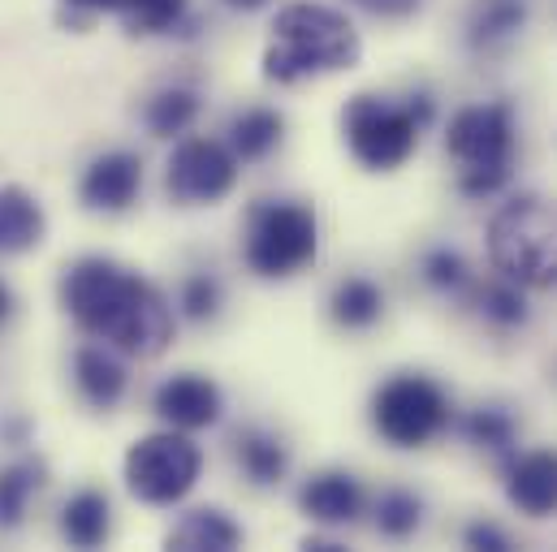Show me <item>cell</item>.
Instances as JSON below:
<instances>
[{
  "mask_svg": "<svg viewBox=\"0 0 557 552\" xmlns=\"http://www.w3.org/2000/svg\"><path fill=\"white\" fill-rule=\"evenodd\" d=\"M359 30L346 13L329 9V4H285L273 17V43L264 52V78L289 87L302 78H320V74H337V70H355L359 65Z\"/></svg>",
  "mask_w": 557,
  "mask_h": 552,
  "instance_id": "7a4b0ae2",
  "label": "cell"
},
{
  "mask_svg": "<svg viewBox=\"0 0 557 552\" xmlns=\"http://www.w3.org/2000/svg\"><path fill=\"white\" fill-rule=\"evenodd\" d=\"M449 423V393L416 372L385 380L372 398V427L394 449H419Z\"/></svg>",
  "mask_w": 557,
  "mask_h": 552,
  "instance_id": "ba28073f",
  "label": "cell"
},
{
  "mask_svg": "<svg viewBox=\"0 0 557 552\" xmlns=\"http://www.w3.org/2000/svg\"><path fill=\"white\" fill-rule=\"evenodd\" d=\"M61 302L83 333L117 346L122 354L156 359L173 341V311L164 293L113 260H78L61 276Z\"/></svg>",
  "mask_w": 557,
  "mask_h": 552,
  "instance_id": "6da1fadb",
  "label": "cell"
},
{
  "mask_svg": "<svg viewBox=\"0 0 557 552\" xmlns=\"http://www.w3.org/2000/svg\"><path fill=\"white\" fill-rule=\"evenodd\" d=\"M199 471H203V453L177 427L143 436L126 453V488L143 505H177V501H186L190 488L199 484Z\"/></svg>",
  "mask_w": 557,
  "mask_h": 552,
  "instance_id": "52a82bcc",
  "label": "cell"
},
{
  "mask_svg": "<svg viewBox=\"0 0 557 552\" xmlns=\"http://www.w3.org/2000/svg\"><path fill=\"white\" fill-rule=\"evenodd\" d=\"M48 216L22 186H0V255H26L44 242Z\"/></svg>",
  "mask_w": 557,
  "mask_h": 552,
  "instance_id": "5bb4252c",
  "label": "cell"
},
{
  "mask_svg": "<svg viewBox=\"0 0 557 552\" xmlns=\"http://www.w3.org/2000/svg\"><path fill=\"white\" fill-rule=\"evenodd\" d=\"M199 117V96L186 91V87H173V91H160L147 100L143 109V122L156 138H173L182 130H190V122Z\"/></svg>",
  "mask_w": 557,
  "mask_h": 552,
  "instance_id": "7402d4cb",
  "label": "cell"
},
{
  "mask_svg": "<svg viewBox=\"0 0 557 552\" xmlns=\"http://www.w3.org/2000/svg\"><path fill=\"white\" fill-rule=\"evenodd\" d=\"M381 311H385V293H381V285L368 280V276L342 280V285L333 289V298H329L333 324H337V328H350V333L372 328V324L381 319Z\"/></svg>",
  "mask_w": 557,
  "mask_h": 552,
  "instance_id": "e0dca14e",
  "label": "cell"
},
{
  "mask_svg": "<svg viewBox=\"0 0 557 552\" xmlns=\"http://www.w3.org/2000/svg\"><path fill=\"white\" fill-rule=\"evenodd\" d=\"M61 536L74 549H100L109 540V497L96 488L70 497V505L61 514Z\"/></svg>",
  "mask_w": 557,
  "mask_h": 552,
  "instance_id": "ac0fdd59",
  "label": "cell"
},
{
  "mask_svg": "<svg viewBox=\"0 0 557 552\" xmlns=\"http://www.w3.org/2000/svg\"><path fill=\"white\" fill-rule=\"evenodd\" d=\"M302 549H311V552H342V544H333V540H307Z\"/></svg>",
  "mask_w": 557,
  "mask_h": 552,
  "instance_id": "e575fe53",
  "label": "cell"
},
{
  "mask_svg": "<svg viewBox=\"0 0 557 552\" xmlns=\"http://www.w3.org/2000/svg\"><path fill=\"white\" fill-rule=\"evenodd\" d=\"M164 544L173 552H234L243 544V527L221 510H190L164 536Z\"/></svg>",
  "mask_w": 557,
  "mask_h": 552,
  "instance_id": "9a60e30c",
  "label": "cell"
},
{
  "mask_svg": "<svg viewBox=\"0 0 557 552\" xmlns=\"http://www.w3.org/2000/svg\"><path fill=\"white\" fill-rule=\"evenodd\" d=\"M445 155L458 164V190L488 199L510 181L515 164V117L506 104H471L445 130Z\"/></svg>",
  "mask_w": 557,
  "mask_h": 552,
  "instance_id": "277c9868",
  "label": "cell"
},
{
  "mask_svg": "<svg viewBox=\"0 0 557 552\" xmlns=\"http://www.w3.org/2000/svg\"><path fill=\"white\" fill-rule=\"evenodd\" d=\"M523 22H528V4H523V0H488V4L475 13V22H471V43H475V48L502 43V39H510Z\"/></svg>",
  "mask_w": 557,
  "mask_h": 552,
  "instance_id": "603a6c76",
  "label": "cell"
},
{
  "mask_svg": "<svg viewBox=\"0 0 557 552\" xmlns=\"http://www.w3.org/2000/svg\"><path fill=\"white\" fill-rule=\"evenodd\" d=\"M234 457H238L243 475H247L256 488L281 484V479H285V466H289L285 444H281L277 436H269V431H243V436L234 440Z\"/></svg>",
  "mask_w": 557,
  "mask_h": 552,
  "instance_id": "d6986e66",
  "label": "cell"
},
{
  "mask_svg": "<svg viewBox=\"0 0 557 552\" xmlns=\"http://www.w3.org/2000/svg\"><path fill=\"white\" fill-rule=\"evenodd\" d=\"M156 414L177 427V431H199V427H212L221 411H225V398L221 389L208 380V376H195V372H182L173 380H164L151 398Z\"/></svg>",
  "mask_w": 557,
  "mask_h": 552,
  "instance_id": "30bf717a",
  "label": "cell"
},
{
  "mask_svg": "<svg viewBox=\"0 0 557 552\" xmlns=\"http://www.w3.org/2000/svg\"><path fill=\"white\" fill-rule=\"evenodd\" d=\"M467 440L488 449L493 457H510L515 453V418L497 406H480L467 418Z\"/></svg>",
  "mask_w": 557,
  "mask_h": 552,
  "instance_id": "484cf974",
  "label": "cell"
},
{
  "mask_svg": "<svg viewBox=\"0 0 557 552\" xmlns=\"http://www.w3.org/2000/svg\"><path fill=\"white\" fill-rule=\"evenodd\" d=\"M506 497L519 514L528 518H549L557 510V453L554 449H532L510 462L506 475Z\"/></svg>",
  "mask_w": 557,
  "mask_h": 552,
  "instance_id": "7c38bea8",
  "label": "cell"
},
{
  "mask_svg": "<svg viewBox=\"0 0 557 552\" xmlns=\"http://www.w3.org/2000/svg\"><path fill=\"white\" fill-rule=\"evenodd\" d=\"M44 488V462L26 457L0 471V531H17L26 518L30 497Z\"/></svg>",
  "mask_w": 557,
  "mask_h": 552,
  "instance_id": "44dd1931",
  "label": "cell"
},
{
  "mask_svg": "<svg viewBox=\"0 0 557 552\" xmlns=\"http://www.w3.org/2000/svg\"><path fill=\"white\" fill-rule=\"evenodd\" d=\"M488 260L519 289L557 285V208L519 195L488 221Z\"/></svg>",
  "mask_w": 557,
  "mask_h": 552,
  "instance_id": "3957f363",
  "label": "cell"
},
{
  "mask_svg": "<svg viewBox=\"0 0 557 552\" xmlns=\"http://www.w3.org/2000/svg\"><path fill=\"white\" fill-rule=\"evenodd\" d=\"M359 9H368L372 17H411L419 9V0H350Z\"/></svg>",
  "mask_w": 557,
  "mask_h": 552,
  "instance_id": "4dcf8cb0",
  "label": "cell"
},
{
  "mask_svg": "<svg viewBox=\"0 0 557 552\" xmlns=\"http://www.w3.org/2000/svg\"><path fill=\"white\" fill-rule=\"evenodd\" d=\"M298 505H302L307 518H315V523H324V527H346V523H355L359 510H363V488H359V479L346 475V471H320V475H311V479L302 484Z\"/></svg>",
  "mask_w": 557,
  "mask_h": 552,
  "instance_id": "4fadbf2b",
  "label": "cell"
},
{
  "mask_svg": "<svg viewBox=\"0 0 557 552\" xmlns=\"http://www.w3.org/2000/svg\"><path fill=\"white\" fill-rule=\"evenodd\" d=\"M74 385H78V393H83L96 411H113V406L122 402V393H126V367H122L109 350L83 346V350L74 354Z\"/></svg>",
  "mask_w": 557,
  "mask_h": 552,
  "instance_id": "2e32d148",
  "label": "cell"
},
{
  "mask_svg": "<svg viewBox=\"0 0 557 552\" xmlns=\"http://www.w3.org/2000/svg\"><path fill=\"white\" fill-rule=\"evenodd\" d=\"M143 186V160L135 151H109L87 164L78 181V199L91 212H126Z\"/></svg>",
  "mask_w": 557,
  "mask_h": 552,
  "instance_id": "8fae6325",
  "label": "cell"
},
{
  "mask_svg": "<svg viewBox=\"0 0 557 552\" xmlns=\"http://www.w3.org/2000/svg\"><path fill=\"white\" fill-rule=\"evenodd\" d=\"M281 130H285L281 113H273V109H247V113H238L234 126H230V151H234L243 164H256V160H264L281 142Z\"/></svg>",
  "mask_w": 557,
  "mask_h": 552,
  "instance_id": "ffe728a7",
  "label": "cell"
},
{
  "mask_svg": "<svg viewBox=\"0 0 557 552\" xmlns=\"http://www.w3.org/2000/svg\"><path fill=\"white\" fill-rule=\"evenodd\" d=\"M182 311L190 319H212L221 311V285L208 273L186 276V285H182Z\"/></svg>",
  "mask_w": 557,
  "mask_h": 552,
  "instance_id": "83f0119b",
  "label": "cell"
},
{
  "mask_svg": "<svg viewBox=\"0 0 557 552\" xmlns=\"http://www.w3.org/2000/svg\"><path fill=\"white\" fill-rule=\"evenodd\" d=\"M234 181H238V155L216 138L177 142V151L169 155V168H164V190L182 208L221 203L234 190Z\"/></svg>",
  "mask_w": 557,
  "mask_h": 552,
  "instance_id": "9c48e42d",
  "label": "cell"
},
{
  "mask_svg": "<svg viewBox=\"0 0 557 552\" xmlns=\"http://www.w3.org/2000/svg\"><path fill=\"white\" fill-rule=\"evenodd\" d=\"M9 319H13V293H9L4 285H0V328H4Z\"/></svg>",
  "mask_w": 557,
  "mask_h": 552,
  "instance_id": "d6a6232c",
  "label": "cell"
},
{
  "mask_svg": "<svg viewBox=\"0 0 557 552\" xmlns=\"http://www.w3.org/2000/svg\"><path fill=\"white\" fill-rule=\"evenodd\" d=\"M423 280L432 285V289H462L467 285V264H462V255H454V251H428L423 255Z\"/></svg>",
  "mask_w": 557,
  "mask_h": 552,
  "instance_id": "f1b7e54d",
  "label": "cell"
},
{
  "mask_svg": "<svg viewBox=\"0 0 557 552\" xmlns=\"http://www.w3.org/2000/svg\"><path fill=\"white\" fill-rule=\"evenodd\" d=\"M462 540H467V549H480V552H510V536H506V531H497L493 523H471Z\"/></svg>",
  "mask_w": 557,
  "mask_h": 552,
  "instance_id": "f546056e",
  "label": "cell"
},
{
  "mask_svg": "<svg viewBox=\"0 0 557 552\" xmlns=\"http://www.w3.org/2000/svg\"><path fill=\"white\" fill-rule=\"evenodd\" d=\"M432 117V104L419 96L416 104H389L381 96H355L342 113V130L350 155L372 173H394L411 160L419 130Z\"/></svg>",
  "mask_w": 557,
  "mask_h": 552,
  "instance_id": "5b68a950",
  "label": "cell"
},
{
  "mask_svg": "<svg viewBox=\"0 0 557 552\" xmlns=\"http://www.w3.org/2000/svg\"><path fill=\"white\" fill-rule=\"evenodd\" d=\"M117 13L131 35H164L186 17V0H122Z\"/></svg>",
  "mask_w": 557,
  "mask_h": 552,
  "instance_id": "cb8c5ba5",
  "label": "cell"
},
{
  "mask_svg": "<svg viewBox=\"0 0 557 552\" xmlns=\"http://www.w3.org/2000/svg\"><path fill=\"white\" fill-rule=\"evenodd\" d=\"M320 251V225L315 212L302 203H256L247 216V242L243 260L247 268L264 280H285L302 273Z\"/></svg>",
  "mask_w": 557,
  "mask_h": 552,
  "instance_id": "8992f818",
  "label": "cell"
},
{
  "mask_svg": "<svg viewBox=\"0 0 557 552\" xmlns=\"http://www.w3.org/2000/svg\"><path fill=\"white\" fill-rule=\"evenodd\" d=\"M419 518H423V505H419V497H411L407 488L381 492V501H376V531L381 536L407 540V536H416Z\"/></svg>",
  "mask_w": 557,
  "mask_h": 552,
  "instance_id": "d4e9b609",
  "label": "cell"
},
{
  "mask_svg": "<svg viewBox=\"0 0 557 552\" xmlns=\"http://www.w3.org/2000/svg\"><path fill=\"white\" fill-rule=\"evenodd\" d=\"M65 4L87 9V13H117V9H122V0H65Z\"/></svg>",
  "mask_w": 557,
  "mask_h": 552,
  "instance_id": "1f68e13d",
  "label": "cell"
},
{
  "mask_svg": "<svg viewBox=\"0 0 557 552\" xmlns=\"http://www.w3.org/2000/svg\"><path fill=\"white\" fill-rule=\"evenodd\" d=\"M475 306H480V315H484L488 324H497V328H519V324H528V302H523L519 285H510V280L484 285V289L475 293Z\"/></svg>",
  "mask_w": 557,
  "mask_h": 552,
  "instance_id": "4316f807",
  "label": "cell"
},
{
  "mask_svg": "<svg viewBox=\"0 0 557 552\" xmlns=\"http://www.w3.org/2000/svg\"><path fill=\"white\" fill-rule=\"evenodd\" d=\"M230 9H238V13H256V9H264L269 0H225Z\"/></svg>",
  "mask_w": 557,
  "mask_h": 552,
  "instance_id": "836d02e7",
  "label": "cell"
}]
</instances>
